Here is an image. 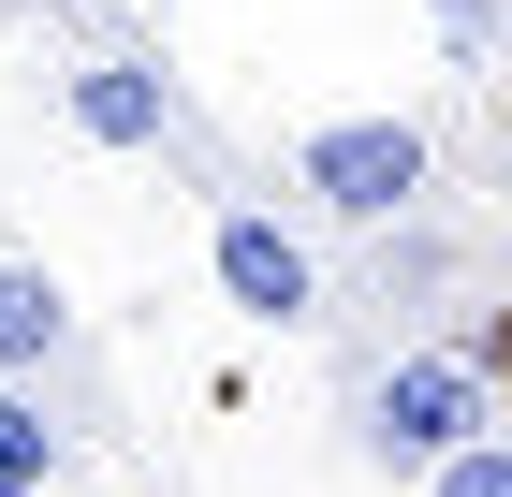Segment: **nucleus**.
I'll list each match as a JSON object with an SVG mask.
<instances>
[{"label": "nucleus", "mask_w": 512, "mask_h": 497, "mask_svg": "<svg viewBox=\"0 0 512 497\" xmlns=\"http://www.w3.org/2000/svg\"><path fill=\"white\" fill-rule=\"evenodd\" d=\"M293 176H308L337 220H395V205L425 191V132H410V117H322L308 147H293Z\"/></svg>", "instance_id": "f257e3e1"}, {"label": "nucleus", "mask_w": 512, "mask_h": 497, "mask_svg": "<svg viewBox=\"0 0 512 497\" xmlns=\"http://www.w3.org/2000/svg\"><path fill=\"white\" fill-rule=\"evenodd\" d=\"M483 395H498V381H483V366H469V351H410V366H395V381H381V454H454V439H483Z\"/></svg>", "instance_id": "f03ea898"}, {"label": "nucleus", "mask_w": 512, "mask_h": 497, "mask_svg": "<svg viewBox=\"0 0 512 497\" xmlns=\"http://www.w3.org/2000/svg\"><path fill=\"white\" fill-rule=\"evenodd\" d=\"M205 249H220V293L249 307V322H308V249H293V234L264 220V205H220V234H205Z\"/></svg>", "instance_id": "7ed1b4c3"}, {"label": "nucleus", "mask_w": 512, "mask_h": 497, "mask_svg": "<svg viewBox=\"0 0 512 497\" xmlns=\"http://www.w3.org/2000/svg\"><path fill=\"white\" fill-rule=\"evenodd\" d=\"M74 132H88V147H161L176 103H161L147 59H74Z\"/></svg>", "instance_id": "20e7f679"}, {"label": "nucleus", "mask_w": 512, "mask_h": 497, "mask_svg": "<svg viewBox=\"0 0 512 497\" xmlns=\"http://www.w3.org/2000/svg\"><path fill=\"white\" fill-rule=\"evenodd\" d=\"M59 322H74V307H59V278H44V264H0V366H44V351H59Z\"/></svg>", "instance_id": "39448f33"}, {"label": "nucleus", "mask_w": 512, "mask_h": 497, "mask_svg": "<svg viewBox=\"0 0 512 497\" xmlns=\"http://www.w3.org/2000/svg\"><path fill=\"white\" fill-rule=\"evenodd\" d=\"M44 468H59V424L30 395H0V483H44Z\"/></svg>", "instance_id": "423d86ee"}, {"label": "nucleus", "mask_w": 512, "mask_h": 497, "mask_svg": "<svg viewBox=\"0 0 512 497\" xmlns=\"http://www.w3.org/2000/svg\"><path fill=\"white\" fill-rule=\"evenodd\" d=\"M439 497H512V439H454L439 454Z\"/></svg>", "instance_id": "0eeeda50"}, {"label": "nucleus", "mask_w": 512, "mask_h": 497, "mask_svg": "<svg viewBox=\"0 0 512 497\" xmlns=\"http://www.w3.org/2000/svg\"><path fill=\"white\" fill-rule=\"evenodd\" d=\"M483 30H498V0H439V44L454 59H483Z\"/></svg>", "instance_id": "6e6552de"}, {"label": "nucleus", "mask_w": 512, "mask_h": 497, "mask_svg": "<svg viewBox=\"0 0 512 497\" xmlns=\"http://www.w3.org/2000/svg\"><path fill=\"white\" fill-rule=\"evenodd\" d=\"M469 366H483V381L512 395V307H483V337H469Z\"/></svg>", "instance_id": "1a4fd4ad"}, {"label": "nucleus", "mask_w": 512, "mask_h": 497, "mask_svg": "<svg viewBox=\"0 0 512 497\" xmlns=\"http://www.w3.org/2000/svg\"><path fill=\"white\" fill-rule=\"evenodd\" d=\"M0 497H30V483H0Z\"/></svg>", "instance_id": "9d476101"}]
</instances>
